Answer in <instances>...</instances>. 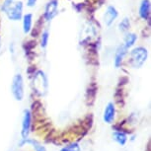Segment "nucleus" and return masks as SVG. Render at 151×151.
Returning <instances> with one entry per match:
<instances>
[{
	"instance_id": "nucleus-19",
	"label": "nucleus",
	"mask_w": 151,
	"mask_h": 151,
	"mask_svg": "<svg viewBox=\"0 0 151 151\" xmlns=\"http://www.w3.org/2000/svg\"><path fill=\"white\" fill-rule=\"evenodd\" d=\"M37 2H38V0H27V1H26V5H27L28 7L33 8V7H35L36 5H37Z\"/></svg>"
},
{
	"instance_id": "nucleus-6",
	"label": "nucleus",
	"mask_w": 151,
	"mask_h": 151,
	"mask_svg": "<svg viewBox=\"0 0 151 151\" xmlns=\"http://www.w3.org/2000/svg\"><path fill=\"white\" fill-rule=\"evenodd\" d=\"M119 17V11L114 5H108L103 14V23L106 27H111Z\"/></svg>"
},
{
	"instance_id": "nucleus-8",
	"label": "nucleus",
	"mask_w": 151,
	"mask_h": 151,
	"mask_svg": "<svg viewBox=\"0 0 151 151\" xmlns=\"http://www.w3.org/2000/svg\"><path fill=\"white\" fill-rule=\"evenodd\" d=\"M31 119H32V114L29 110H25L23 113V119H22V137L23 139L27 138L29 135L30 129H31Z\"/></svg>"
},
{
	"instance_id": "nucleus-10",
	"label": "nucleus",
	"mask_w": 151,
	"mask_h": 151,
	"mask_svg": "<svg viewBox=\"0 0 151 151\" xmlns=\"http://www.w3.org/2000/svg\"><path fill=\"white\" fill-rule=\"evenodd\" d=\"M150 0H141L138 6V16L139 18L142 19L143 21H147L150 17Z\"/></svg>"
},
{
	"instance_id": "nucleus-11",
	"label": "nucleus",
	"mask_w": 151,
	"mask_h": 151,
	"mask_svg": "<svg viewBox=\"0 0 151 151\" xmlns=\"http://www.w3.org/2000/svg\"><path fill=\"white\" fill-rule=\"evenodd\" d=\"M22 28L23 33L25 35H28L32 32L33 24H34V15L32 13H26L22 17Z\"/></svg>"
},
{
	"instance_id": "nucleus-13",
	"label": "nucleus",
	"mask_w": 151,
	"mask_h": 151,
	"mask_svg": "<svg viewBox=\"0 0 151 151\" xmlns=\"http://www.w3.org/2000/svg\"><path fill=\"white\" fill-rule=\"evenodd\" d=\"M113 139L116 142V143L122 145V146H124L127 141V134H125L122 130H116V132L113 133Z\"/></svg>"
},
{
	"instance_id": "nucleus-16",
	"label": "nucleus",
	"mask_w": 151,
	"mask_h": 151,
	"mask_svg": "<svg viewBox=\"0 0 151 151\" xmlns=\"http://www.w3.org/2000/svg\"><path fill=\"white\" fill-rule=\"evenodd\" d=\"M27 143L32 144L36 151H45V148L42 146L41 143H39L38 141L34 140V139H28V138L23 139V141L20 143V146H23L24 144H27Z\"/></svg>"
},
{
	"instance_id": "nucleus-18",
	"label": "nucleus",
	"mask_w": 151,
	"mask_h": 151,
	"mask_svg": "<svg viewBox=\"0 0 151 151\" xmlns=\"http://www.w3.org/2000/svg\"><path fill=\"white\" fill-rule=\"evenodd\" d=\"M15 1L16 0H4L3 3H2V6H1L2 12H5V11L7 10V8L9 6H11V5H12Z\"/></svg>"
},
{
	"instance_id": "nucleus-15",
	"label": "nucleus",
	"mask_w": 151,
	"mask_h": 151,
	"mask_svg": "<svg viewBox=\"0 0 151 151\" xmlns=\"http://www.w3.org/2000/svg\"><path fill=\"white\" fill-rule=\"evenodd\" d=\"M50 31L48 29H45L41 34V39H40V45L42 50H47L48 47V42H50Z\"/></svg>"
},
{
	"instance_id": "nucleus-3",
	"label": "nucleus",
	"mask_w": 151,
	"mask_h": 151,
	"mask_svg": "<svg viewBox=\"0 0 151 151\" xmlns=\"http://www.w3.org/2000/svg\"><path fill=\"white\" fill-rule=\"evenodd\" d=\"M11 93L16 101H22L24 98V78L21 73H17L13 76L11 82Z\"/></svg>"
},
{
	"instance_id": "nucleus-4",
	"label": "nucleus",
	"mask_w": 151,
	"mask_h": 151,
	"mask_svg": "<svg viewBox=\"0 0 151 151\" xmlns=\"http://www.w3.org/2000/svg\"><path fill=\"white\" fill-rule=\"evenodd\" d=\"M24 4H23L22 1H16L14 3L7 8V10L5 11V14H6L7 18L10 20V21H14V22H18L21 21L23 15H24Z\"/></svg>"
},
{
	"instance_id": "nucleus-9",
	"label": "nucleus",
	"mask_w": 151,
	"mask_h": 151,
	"mask_svg": "<svg viewBox=\"0 0 151 151\" xmlns=\"http://www.w3.org/2000/svg\"><path fill=\"white\" fill-rule=\"evenodd\" d=\"M116 119V106L113 102H109L106 107H105L104 114H103V119L107 124H113Z\"/></svg>"
},
{
	"instance_id": "nucleus-2",
	"label": "nucleus",
	"mask_w": 151,
	"mask_h": 151,
	"mask_svg": "<svg viewBox=\"0 0 151 151\" xmlns=\"http://www.w3.org/2000/svg\"><path fill=\"white\" fill-rule=\"evenodd\" d=\"M33 87L34 92H36L39 96L47 95L48 89V81L47 75L42 70H38L34 74Z\"/></svg>"
},
{
	"instance_id": "nucleus-17",
	"label": "nucleus",
	"mask_w": 151,
	"mask_h": 151,
	"mask_svg": "<svg viewBox=\"0 0 151 151\" xmlns=\"http://www.w3.org/2000/svg\"><path fill=\"white\" fill-rule=\"evenodd\" d=\"M60 151H81V149L78 143H71L63 147Z\"/></svg>"
},
{
	"instance_id": "nucleus-5",
	"label": "nucleus",
	"mask_w": 151,
	"mask_h": 151,
	"mask_svg": "<svg viewBox=\"0 0 151 151\" xmlns=\"http://www.w3.org/2000/svg\"><path fill=\"white\" fill-rule=\"evenodd\" d=\"M58 0H50L45 6L44 18L47 23H50L58 16Z\"/></svg>"
},
{
	"instance_id": "nucleus-7",
	"label": "nucleus",
	"mask_w": 151,
	"mask_h": 151,
	"mask_svg": "<svg viewBox=\"0 0 151 151\" xmlns=\"http://www.w3.org/2000/svg\"><path fill=\"white\" fill-rule=\"evenodd\" d=\"M129 50L124 45L121 44L116 47V52H115V56H114V65L116 68H119L122 65L125 56L129 55Z\"/></svg>"
},
{
	"instance_id": "nucleus-12",
	"label": "nucleus",
	"mask_w": 151,
	"mask_h": 151,
	"mask_svg": "<svg viewBox=\"0 0 151 151\" xmlns=\"http://www.w3.org/2000/svg\"><path fill=\"white\" fill-rule=\"evenodd\" d=\"M138 37L135 33H132V32H127L124 34V41H122V44L124 45L127 50H130L134 47L136 41H137Z\"/></svg>"
},
{
	"instance_id": "nucleus-1",
	"label": "nucleus",
	"mask_w": 151,
	"mask_h": 151,
	"mask_svg": "<svg viewBox=\"0 0 151 151\" xmlns=\"http://www.w3.org/2000/svg\"><path fill=\"white\" fill-rule=\"evenodd\" d=\"M129 55V63L132 68L138 69L141 68L146 62L148 58V50L144 47H135L130 48Z\"/></svg>"
},
{
	"instance_id": "nucleus-14",
	"label": "nucleus",
	"mask_w": 151,
	"mask_h": 151,
	"mask_svg": "<svg viewBox=\"0 0 151 151\" xmlns=\"http://www.w3.org/2000/svg\"><path fill=\"white\" fill-rule=\"evenodd\" d=\"M130 26H132V24H130V20L129 17H124V18H122L121 21H119V25H118V29L121 33H127L129 32V29H130Z\"/></svg>"
}]
</instances>
